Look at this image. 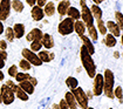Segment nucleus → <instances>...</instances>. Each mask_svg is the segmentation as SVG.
Listing matches in <instances>:
<instances>
[{"label":"nucleus","instance_id":"50","mask_svg":"<svg viewBox=\"0 0 123 109\" xmlns=\"http://www.w3.org/2000/svg\"><path fill=\"white\" fill-rule=\"evenodd\" d=\"M0 103H2V99H1V96H0Z\"/></svg>","mask_w":123,"mask_h":109},{"label":"nucleus","instance_id":"17","mask_svg":"<svg viewBox=\"0 0 123 109\" xmlns=\"http://www.w3.org/2000/svg\"><path fill=\"white\" fill-rule=\"evenodd\" d=\"M80 38H81V40H82V44H83V46L86 47V49L88 51V53L90 55H93L95 53V47H94V45H93V42H92V40L86 35H81Z\"/></svg>","mask_w":123,"mask_h":109},{"label":"nucleus","instance_id":"1","mask_svg":"<svg viewBox=\"0 0 123 109\" xmlns=\"http://www.w3.org/2000/svg\"><path fill=\"white\" fill-rule=\"evenodd\" d=\"M80 58H81V62H82V66L85 68L86 73L88 74V76L90 79H93L96 74V66H95V62L92 58V55L88 53V51L86 49L85 46H82L81 49H80Z\"/></svg>","mask_w":123,"mask_h":109},{"label":"nucleus","instance_id":"27","mask_svg":"<svg viewBox=\"0 0 123 109\" xmlns=\"http://www.w3.org/2000/svg\"><path fill=\"white\" fill-rule=\"evenodd\" d=\"M24 7L25 6H24V4L20 0H13V1H11V8H13L18 13H21L24 11Z\"/></svg>","mask_w":123,"mask_h":109},{"label":"nucleus","instance_id":"32","mask_svg":"<svg viewBox=\"0 0 123 109\" xmlns=\"http://www.w3.org/2000/svg\"><path fill=\"white\" fill-rule=\"evenodd\" d=\"M5 35H6V40H8L10 42H13L15 36H14V32H13V28L12 27H7L5 31Z\"/></svg>","mask_w":123,"mask_h":109},{"label":"nucleus","instance_id":"44","mask_svg":"<svg viewBox=\"0 0 123 109\" xmlns=\"http://www.w3.org/2000/svg\"><path fill=\"white\" fill-rule=\"evenodd\" d=\"M4 67H5V60L0 59V69H1V68H4Z\"/></svg>","mask_w":123,"mask_h":109},{"label":"nucleus","instance_id":"43","mask_svg":"<svg viewBox=\"0 0 123 109\" xmlns=\"http://www.w3.org/2000/svg\"><path fill=\"white\" fill-rule=\"evenodd\" d=\"M4 31H5V28H4V25H2V21H0V35L4 33Z\"/></svg>","mask_w":123,"mask_h":109},{"label":"nucleus","instance_id":"47","mask_svg":"<svg viewBox=\"0 0 123 109\" xmlns=\"http://www.w3.org/2000/svg\"><path fill=\"white\" fill-rule=\"evenodd\" d=\"M114 58H115V59H118V58H120V53H118V52H115V53H114Z\"/></svg>","mask_w":123,"mask_h":109},{"label":"nucleus","instance_id":"35","mask_svg":"<svg viewBox=\"0 0 123 109\" xmlns=\"http://www.w3.org/2000/svg\"><path fill=\"white\" fill-rule=\"evenodd\" d=\"M29 77H31V75H28L27 73H20V72H18L17 75L14 76V79H15L18 82L25 81V80H29Z\"/></svg>","mask_w":123,"mask_h":109},{"label":"nucleus","instance_id":"48","mask_svg":"<svg viewBox=\"0 0 123 109\" xmlns=\"http://www.w3.org/2000/svg\"><path fill=\"white\" fill-rule=\"evenodd\" d=\"M52 109H60L59 108V104H53V106H52Z\"/></svg>","mask_w":123,"mask_h":109},{"label":"nucleus","instance_id":"22","mask_svg":"<svg viewBox=\"0 0 123 109\" xmlns=\"http://www.w3.org/2000/svg\"><path fill=\"white\" fill-rule=\"evenodd\" d=\"M68 18H72L73 20H80L81 18V13H80V11L75 7H72V6H69V8L67 11V14H66Z\"/></svg>","mask_w":123,"mask_h":109},{"label":"nucleus","instance_id":"25","mask_svg":"<svg viewBox=\"0 0 123 109\" xmlns=\"http://www.w3.org/2000/svg\"><path fill=\"white\" fill-rule=\"evenodd\" d=\"M104 44H105V46L107 47H109V48H111V47H114V46L117 44V40H116V38L113 35V34H105V39H104L103 41Z\"/></svg>","mask_w":123,"mask_h":109},{"label":"nucleus","instance_id":"13","mask_svg":"<svg viewBox=\"0 0 123 109\" xmlns=\"http://www.w3.org/2000/svg\"><path fill=\"white\" fill-rule=\"evenodd\" d=\"M65 101H66L67 106L69 107V109H79V106L76 103V100L73 95V93L69 90L65 94Z\"/></svg>","mask_w":123,"mask_h":109},{"label":"nucleus","instance_id":"19","mask_svg":"<svg viewBox=\"0 0 123 109\" xmlns=\"http://www.w3.org/2000/svg\"><path fill=\"white\" fill-rule=\"evenodd\" d=\"M19 87L24 91H26L28 95H32V94L34 93V90H35V87H34L28 80H25V81L19 82Z\"/></svg>","mask_w":123,"mask_h":109},{"label":"nucleus","instance_id":"26","mask_svg":"<svg viewBox=\"0 0 123 109\" xmlns=\"http://www.w3.org/2000/svg\"><path fill=\"white\" fill-rule=\"evenodd\" d=\"M65 83H66V86L70 89V90L74 89V88H76V87L79 86V81H77V79L74 77V76H68L66 79V81H65Z\"/></svg>","mask_w":123,"mask_h":109},{"label":"nucleus","instance_id":"5","mask_svg":"<svg viewBox=\"0 0 123 109\" xmlns=\"http://www.w3.org/2000/svg\"><path fill=\"white\" fill-rule=\"evenodd\" d=\"M74 22L75 20H73L72 18H65L57 26V31L61 35H69L74 32Z\"/></svg>","mask_w":123,"mask_h":109},{"label":"nucleus","instance_id":"2","mask_svg":"<svg viewBox=\"0 0 123 109\" xmlns=\"http://www.w3.org/2000/svg\"><path fill=\"white\" fill-rule=\"evenodd\" d=\"M114 84H115V76L114 73L110 69H105L103 73V94L108 97L111 99L114 97Z\"/></svg>","mask_w":123,"mask_h":109},{"label":"nucleus","instance_id":"36","mask_svg":"<svg viewBox=\"0 0 123 109\" xmlns=\"http://www.w3.org/2000/svg\"><path fill=\"white\" fill-rule=\"evenodd\" d=\"M17 73H18V66L17 64H12L10 68H8V75H10L11 77H14L17 75Z\"/></svg>","mask_w":123,"mask_h":109},{"label":"nucleus","instance_id":"20","mask_svg":"<svg viewBox=\"0 0 123 109\" xmlns=\"http://www.w3.org/2000/svg\"><path fill=\"white\" fill-rule=\"evenodd\" d=\"M42 9H43L45 15H47V17H52V15H54V14H55V4H54V2H52V1H47V2H46V5L42 7Z\"/></svg>","mask_w":123,"mask_h":109},{"label":"nucleus","instance_id":"34","mask_svg":"<svg viewBox=\"0 0 123 109\" xmlns=\"http://www.w3.org/2000/svg\"><path fill=\"white\" fill-rule=\"evenodd\" d=\"M114 96H115V97H117V99H118V101H120V103L122 104L123 90H122V87H121V86H118V87L114 88Z\"/></svg>","mask_w":123,"mask_h":109},{"label":"nucleus","instance_id":"15","mask_svg":"<svg viewBox=\"0 0 123 109\" xmlns=\"http://www.w3.org/2000/svg\"><path fill=\"white\" fill-rule=\"evenodd\" d=\"M74 32L79 36L85 35V33L87 32V27H86L85 22L82 20H75V22H74Z\"/></svg>","mask_w":123,"mask_h":109},{"label":"nucleus","instance_id":"10","mask_svg":"<svg viewBox=\"0 0 123 109\" xmlns=\"http://www.w3.org/2000/svg\"><path fill=\"white\" fill-rule=\"evenodd\" d=\"M105 27H107V31H109V32H110V34H113L115 38L121 36V34H122V31L118 28L117 24H116L115 21H107Z\"/></svg>","mask_w":123,"mask_h":109},{"label":"nucleus","instance_id":"8","mask_svg":"<svg viewBox=\"0 0 123 109\" xmlns=\"http://www.w3.org/2000/svg\"><path fill=\"white\" fill-rule=\"evenodd\" d=\"M103 93V75L102 74H95L93 77V95L100 96Z\"/></svg>","mask_w":123,"mask_h":109},{"label":"nucleus","instance_id":"31","mask_svg":"<svg viewBox=\"0 0 123 109\" xmlns=\"http://www.w3.org/2000/svg\"><path fill=\"white\" fill-rule=\"evenodd\" d=\"M115 19H116V24H117L118 28L122 31V28H123V15H122V12L116 11V12H115Z\"/></svg>","mask_w":123,"mask_h":109},{"label":"nucleus","instance_id":"37","mask_svg":"<svg viewBox=\"0 0 123 109\" xmlns=\"http://www.w3.org/2000/svg\"><path fill=\"white\" fill-rule=\"evenodd\" d=\"M8 88H10L11 90H13V91H15V89L18 88V84H15L14 82L12 81V80H8V81H6V83H5Z\"/></svg>","mask_w":123,"mask_h":109},{"label":"nucleus","instance_id":"30","mask_svg":"<svg viewBox=\"0 0 123 109\" xmlns=\"http://www.w3.org/2000/svg\"><path fill=\"white\" fill-rule=\"evenodd\" d=\"M41 48H42L41 40H34V41H32V44H31V51H32V52L37 53V52H39Z\"/></svg>","mask_w":123,"mask_h":109},{"label":"nucleus","instance_id":"33","mask_svg":"<svg viewBox=\"0 0 123 109\" xmlns=\"http://www.w3.org/2000/svg\"><path fill=\"white\" fill-rule=\"evenodd\" d=\"M97 21V31L102 34V35H105L107 34V27H105V24H104L103 21H102V19H100V20H96Z\"/></svg>","mask_w":123,"mask_h":109},{"label":"nucleus","instance_id":"46","mask_svg":"<svg viewBox=\"0 0 123 109\" xmlns=\"http://www.w3.org/2000/svg\"><path fill=\"white\" fill-rule=\"evenodd\" d=\"M86 94H87V97H88V99H92V97H93V93L88 91V93H86Z\"/></svg>","mask_w":123,"mask_h":109},{"label":"nucleus","instance_id":"53","mask_svg":"<svg viewBox=\"0 0 123 109\" xmlns=\"http://www.w3.org/2000/svg\"><path fill=\"white\" fill-rule=\"evenodd\" d=\"M92 1H94V0H92Z\"/></svg>","mask_w":123,"mask_h":109},{"label":"nucleus","instance_id":"14","mask_svg":"<svg viewBox=\"0 0 123 109\" xmlns=\"http://www.w3.org/2000/svg\"><path fill=\"white\" fill-rule=\"evenodd\" d=\"M42 31L40 29V28H33L31 32H29L28 34L26 35V40L27 41H34V40H41V38H42Z\"/></svg>","mask_w":123,"mask_h":109},{"label":"nucleus","instance_id":"40","mask_svg":"<svg viewBox=\"0 0 123 109\" xmlns=\"http://www.w3.org/2000/svg\"><path fill=\"white\" fill-rule=\"evenodd\" d=\"M48 0H37V2H35V5H37V6H39V7H41V8H42V7H43V6H45V5H46V2H47Z\"/></svg>","mask_w":123,"mask_h":109},{"label":"nucleus","instance_id":"23","mask_svg":"<svg viewBox=\"0 0 123 109\" xmlns=\"http://www.w3.org/2000/svg\"><path fill=\"white\" fill-rule=\"evenodd\" d=\"M90 12H92V14H93V18L96 19V20H100V19H102V9L98 7V5H96L94 4L92 7H90Z\"/></svg>","mask_w":123,"mask_h":109},{"label":"nucleus","instance_id":"18","mask_svg":"<svg viewBox=\"0 0 123 109\" xmlns=\"http://www.w3.org/2000/svg\"><path fill=\"white\" fill-rule=\"evenodd\" d=\"M38 56L40 58V60L42 61V62H50L53 59H54V53H52V52H49V51H39L38 53Z\"/></svg>","mask_w":123,"mask_h":109},{"label":"nucleus","instance_id":"7","mask_svg":"<svg viewBox=\"0 0 123 109\" xmlns=\"http://www.w3.org/2000/svg\"><path fill=\"white\" fill-rule=\"evenodd\" d=\"M21 54L24 56V59H26L29 64H33V66H41V64H43V62L40 60V58L38 56V54L34 53V52H32L31 49L24 48V49L21 51Z\"/></svg>","mask_w":123,"mask_h":109},{"label":"nucleus","instance_id":"45","mask_svg":"<svg viewBox=\"0 0 123 109\" xmlns=\"http://www.w3.org/2000/svg\"><path fill=\"white\" fill-rule=\"evenodd\" d=\"M4 77H5V75H4L2 71L0 69V81H4Z\"/></svg>","mask_w":123,"mask_h":109},{"label":"nucleus","instance_id":"41","mask_svg":"<svg viewBox=\"0 0 123 109\" xmlns=\"http://www.w3.org/2000/svg\"><path fill=\"white\" fill-rule=\"evenodd\" d=\"M0 49H7V41L6 40H0Z\"/></svg>","mask_w":123,"mask_h":109},{"label":"nucleus","instance_id":"9","mask_svg":"<svg viewBox=\"0 0 123 109\" xmlns=\"http://www.w3.org/2000/svg\"><path fill=\"white\" fill-rule=\"evenodd\" d=\"M11 13V0H0V21H6Z\"/></svg>","mask_w":123,"mask_h":109},{"label":"nucleus","instance_id":"16","mask_svg":"<svg viewBox=\"0 0 123 109\" xmlns=\"http://www.w3.org/2000/svg\"><path fill=\"white\" fill-rule=\"evenodd\" d=\"M69 6H70V2H69L68 0H61V1L57 4L56 11L59 12V14H60L61 17H63V15L67 14V11L69 8Z\"/></svg>","mask_w":123,"mask_h":109},{"label":"nucleus","instance_id":"29","mask_svg":"<svg viewBox=\"0 0 123 109\" xmlns=\"http://www.w3.org/2000/svg\"><path fill=\"white\" fill-rule=\"evenodd\" d=\"M19 68L22 69L24 72H27V71H29V69L32 68V64H29L26 59H21L19 61Z\"/></svg>","mask_w":123,"mask_h":109},{"label":"nucleus","instance_id":"4","mask_svg":"<svg viewBox=\"0 0 123 109\" xmlns=\"http://www.w3.org/2000/svg\"><path fill=\"white\" fill-rule=\"evenodd\" d=\"M80 5H81V12H80L81 13V19L85 22L86 27L93 26L94 25V18H93V14H92L89 7L87 6L86 0H80Z\"/></svg>","mask_w":123,"mask_h":109},{"label":"nucleus","instance_id":"51","mask_svg":"<svg viewBox=\"0 0 123 109\" xmlns=\"http://www.w3.org/2000/svg\"><path fill=\"white\" fill-rule=\"evenodd\" d=\"M109 109H114V108H109Z\"/></svg>","mask_w":123,"mask_h":109},{"label":"nucleus","instance_id":"24","mask_svg":"<svg viewBox=\"0 0 123 109\" xmlns=\"http://www.w3.org/2000/svg\"><path fill=\"white\" fill-rule=\"evenodd\" d=\"M14 95H15V97H18V99L21 101H28L29 100L28 94H27L26 91L22 90L19 86H18V88L15 89V91H14Z\"/></svg>","mask_w":123,"mask_h":109},{"label":"nucleus","instance_id":"21","mask_svg":"<svg viewBox=\"0 0 123 109\" xmlns=\"http://www.w3.org/2000/svg\"><path fill=\"white\" fill-rule=\"evenodd\" d=\"M13 32L15 39H21L25 35V25L24 24H15L13 26Z\"/></svg>","mask_w":123,"mask_h":109},{"label":"nucleus","instance_id":"54","mask_svg":"<svg viewBox=\"0 0 123 109\" xmlns=\"http://www.w3.org/2000/svg\"><path fill=\"white\" fill-rule=\"evenodd\" d=\"M50 109H52V108H50Z\"/></svg>","mask_w":123,"mask_h":109},{"label":"nucleus","instance_id":"42","mask_svg":"<svg viewBox=\"0 0 123 109\" xmlns=\"http://www.w3.org/2000/svg\"><path fill=\"white\" fill-rule=\"evenodd\" d=\"M26 2H27V5H28V6H32V7H33V6L35 5L37 0H26Z\"/></svg>","mask_w":123,"mask_h":109},{"label":"nucleus","instance_id":"12","mask_svg":"<svg viewBox=\"0 0 123 109\" xmlns=\"http://www.w3.org/2000/svg\"><path fill=\"white\" fill-rule=\"evenodd\" d=\"M41 44H42V47H45L46 49H52L54 47V39L50 34L43 33L41 38Z\"/></svg>","mask_w":123,"mask_h":109},{"label":"nucleus","instance_id":"6","mask_svg":"<svg viewBox=\"0 0 123 109\" xmlns=\"http://www.w3.org/2000/svg\"><path fill=\"white\" fill-rule=\"evenodd\" d=\"M0 96L2 99V103L8 106V104H12L14 100H15V95H14V91L11 90L10 88L6 86V84H2L0 87Z\"/></svg>","mask_w":123,"mask_h":109},{"label":"nucleus","instance_id":"52","mask_svg":"<svg viewBox=\"0 0 123 109\" xmlns=\"http://www.w3.org/2000/svg\"><path fill=\"white\" fill-rule=\"evenodd\" d=\"M54 1H57V0H54Z\"/></svg>","mask_w":123,"mask_h":109},{"label":"nucleus","instance_id":"49","mask_svg":"<svg viewBox=\"0 0 123 109\" xmlns=\"http://www.w3.org/2000/svg\"><path fill=\"white\" fill-rule=\"evenodd\" d=\"M86 109H95V108H93V107H87Z\"/></svg>","mask_w":123,"mask_h":109},{"label":"nucleus","instance_id":"11","mask_svg":"<svg viewBox=\"0 0 123 109\" xmlns=\"http://www.w3.org/2000/svg\"><path fill=\"white\" fill-rule=\"evenodd\" d=\"M31 14H32V18L34 21H41L42 19L45 18V13H43V9L41 7H39L37 5H34L32 7V11H31Z\"/></svg>","mask_w":123,"mask_h":109},{"label":"nucleus","instance_id":"3","mask_svg":"<svg viewBox=\"0 0 123 109\" xmlns=\"http://www.w3.org/2000/svg\"><path fill=\"white\" fill-rule=\"evenodd\" d=\"M72 93H73V95H74V97H75L76 100V103H77V106L80 107V108L82 109H86L88 107V101L89 99L87 97V94H86V91L81 88V87H76L74 89H72Z\"/></svg>","mask_w":123,"mask_h":109},{"label":"nucleus","instance_id":"28","mask_svg":"<svg viewBox=\"0 0 123 109\" xmlns=\"http://www.w3.org/2000/svg\"><path fill=\"white\" fill-rule=\"evenodd\" d=\"M87 31H88V33H89V39L92 40V42H94L97 40V38H98V33H97V29L95 28V26H89V27H87Z\"/></svg>","mask_w":123,"mask_h":109},{"label":"nucleus","instance_id":"38","mask_svg":"<svg viewBox=\"0 0 123 109\" xmlns=\"http://www.w3.org/2000/svg\"><path fill=\"white\" fill-rule=\"evenodd\" d=\"M59 108L60 109H69V107L67 106L66 101H65V99H62V100L59 102Z\"/></svg>","mask_w":123,"mask_h":109},{"label":"nucleus","instance_id":"39","mask_svg":"<svg viewBox=\"0 0 123 109\" xmlns=\"http://www.w3.org/2000/svg\"><path fill=\"white\" fill-rule=\"evenodd\" d=\"M7 56H8V54H7V52H6L5 49H0V59L6 60V59H7Z\"/></svg>","mask_w":123,"mask_h":109}]
</instances>
